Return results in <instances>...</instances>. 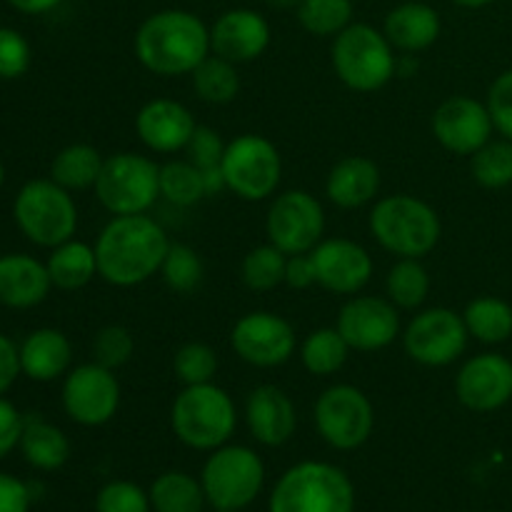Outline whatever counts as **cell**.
<instances>
[{
    "instance_id": "cell-40",
    "label": "cell",
    "mask_w": 512,
    "mask_h": 512,
    "mask_svg": "<svg viewBox=\"0 0 512 512\" xmlns=\"http://www.w3.org/2000/svg\"><path fill=\"white\" fill-rule=\"evenodd\" d=\"M218 368V353L208 343H200V340H190V343L180 345L173 355V373L183 385L213 383Z\"/></svg>"
},
{
    "instance_id": "cell-30",
    "label": "cell",
    "mask_w": 512,
    "mask_h": 512,
    "mask_svg": "<svg viewBox=\"0 0 512 512\" xmlns=\"http://www.w3.org/2000/svg\"><path fill=\"white\" fill-rule=\"evenodd\" d=\"M470 338L485 345H500L512 338V305L498 295H480L463 310Z\"/></svg>"
},
{
    "instance_id": "cell-48",
    "label": "cell",
    "mask_w": 512,
    "mask_h": 512,
    "mask_svg": "<svg viewBox=\"0 0 512 512\" xmlns=\"http://www.w3.org/2000/svg\"><path fill=\"white\" fill-rule=\"evenodd\" d=\"M20 375V353L18 345L0 333V395L8 393Z\"/></svg>"
},
{
    "instance_id": "cell-3",
    "label": "cell",
    "mask_w": 512,
    "mask_h": 512,
    "mask_svg": "<svg viewBox=\"0 0 512 512\" xmlns=\"http://www.w3.org/2000/svg\"><path fill=\"white\" fill-rule=\"evenodd\" d=\"M170 428L190 450L213 453L233 438L238 428V408L220 385H185L170 405Z\"/></svg>"
},
{
    "instance_id": "cell-35",
    "label": "cell",
    "mask_w": 512,
    "mask_h": 512,
    "mask_svg": "<svg viewBox=\"0 0 512 512\" xmlns=\"http://www.w3.org/2000/svg\"><path fill=\"white\" fill-rule=\"evenodd\" d=\"M160 198L178 208H190L208 198L203 170L190 160H168L160 165Z\"/></svg>"
},
{
    "instance_id": "cell-12",
    "label": "cell",
    "mask_w": 512,
    "mask_h": 512,
    "mask_svg": "<svg viewBox=\"0 0 512 512\" xmlns=\"http://www.w3.org/2000/svg\"><path fill=\"white\" fill-rule=\"evenodd\" d=\"M268 243L285 255L310 253L325 235V210L308 190H285L273 195L265 215Z\"/></svg>"
},
{
    "instance_id": "cell-52",
    "label": "cell",
    "mask_w": 512,
    "mask_h": 512,
    "mask_svg": "<svg viewBox=\"0 0 512 512\" xmlns=\"http://www.w3.org/2000/svg\"><path fill=\"white\" fill-rule=\"evenodd\" d=\"M270 8H278V10H290V8H298L300 0H265Z\"/></svg>"
},
{
    "instance_id": "cell-31",
    "label": "cell",
    "mask_w": 512,
    "mask_h": 512,
    "mask_svg": "<svg viewBox=\"0 0 512 512\" xmlns=\"http://www.w3.org/2000/svg\"><path fill=\"white\" fill-rule=\"evenodd\" d=\"M148 495L155 512H203L208 503L203 483L183 470H168L158 475Z\"/></svg>"
},
{
    "instance_id": "cell-51",
    "label": "cell",
    "mask_w": 512,
    "mask_h": 512,
    "mask_svg": "<svg viewBox=\"0 0 512 512\" xmlns=\"http://www.w3.org/2000/svg\"><path fill=\"white\" fill-rule=\"evenodd\" d=\"M455 5H460V8H468V10H478V8H485V5L495 3V0H453Z\"/></svg>"
},
{
    "instance_id": "cell-16",
    "label": "cell",
    "mask_w": 512,
    "mask_h": 512,
    "mask_svg": "<svg viewBox=\"0 0 512 512\" xmlns=\"http://www.w3.org/2000/svg\"><path fill=\"white\" fill-rule=\"evenodd\" d=\"M430 130L448 153L470 158L493 140L495 125L488 105L470 95H453L435 108Z\"/></svg>"
},
{
    "instance_id": "cell-26",
    "label": "cell",
    "mask_w": 512,
    "mask_h": 512,
    "mask_svg": "<svg viewBox=\"0 0 512 512\" xmlns=\"http://www.w3.org/2000/svg\"><path fill=\"white\" fill-rule=\"evenodd\" d=\"M440 30H443V20H440L438 10L428 3H418V0H410V3L390 10L383 25L385 38L395 50H403V53L428 50L430 45L438 43Z\"/></svg>"
},
{
    "instance_id": "cell-39",
    "label": "cell",
    "mask_w": 512,
    "mask_h": 512,
    "mask_svg": "<svg viewBox=\"0 0 512 512\" xmlns=\"http://www.w3.org/2000/svg\"><path fill=\"white\" fill-rule=\"evenodd\" d=\"M165 285H168L173 293L188 295L193 290H198V285L203 283L205 265L203 258L198 255V250L190 248L185 243H170L168 255L163 260V268H160Z\"/></svg>"
},
{
    "instance_id": "cell-42",
    "label": "cell",
    "mask_w": 512,
    "mask_h": 512,
    "mask_svg": "<svg viewBox=\"0 0 512 512\" xmlns=\"http://www.w3.org/2000/svg\"><path fill=\"white\" fill-rule=\"evenodd\" d=\"M150 495L133 480H110L95 498V512H150Z\"/></svg>"
},
{
    "instance_id": "cell-53",
    "label": "cell",
    "mask_w": 512,
    "mask_h": 512,
    "mask_svg": "<svg viewBox=\"0 0 512 512\" xmlns=\"http://www.w3.org/2000/svg\"><path fill=\"white\" fill-rule=\"evenodd\" d=\"M3 183H5V165L3 160H0V188H3Z\"/></svg>"
},
{
    "instance_id": "cell-22",
    "label": "cell",
    "mask_w": 512,
    "mask_h": 512,
    "mask_svg": "<svg viewBox=\"0 0 512 512\" xmlns=\"http://www.w3.org/2000/svg\"><path fill=\"white\" fill-rule=\"evenodd\" d=\"M245 423L250 435L265 448H280L298 428V410L290 395L278 385H258L245 400Z\"/></svg>"
},
{
    "instance_id": "cell-49",
    "label": "cell",
    "mask_w": 512,
    "mask_h": 512,
    "mask_svg": "<svg viewBox=\"0 0 512 512\" xmlns=\"http://www.w3.org/2000/svg\"><path fill=\"white\" fill-rule=\"evenodd\" d=\"M285 285L293 290H308L315 285V268L310 253L303 255H288V265H285Z\"/></svg>"
},
{
    "instance_id": "cell-34",
    "label": "cell",
    "mask_w": 512,
    "mask_h": 512,
    "mask_svg": "<svg viewBox=\"0 0 512 512\" xmlns=\"http://www.w3.org/2000/svg\"><path fill=\"white\" fill-rule=\"evenodd\" d=\"M388 300L400 310H418L430 295L428 268L420 258H398L385 278Z\"/></svg>"
},
{
    "instance_id": "cell-38",
    "label": "cell",
    "mask_w": 512,
    "mask_h": 512,
    "mask_svg": "<svg viewBox=\"0 0 512 512\" xmlns=\"http://www.w3.org/2000/svg\"><path fill=\"white\" fill-rule=\"evenodd\" d=\"M470 175L488 190L512 185V140H490L475 155H470Z\"/></svg>"
},
{
    "instance_id": "cell-2",
    "label": "cell",
    "mask_w": 512,
    "mask_h": 512,
    "mask_svg": "<svg viewBox=\"0 0 512 512\" xmlns=\"http://www.w3.org/2000/svg\"><path fill=\"white\" fill-rule=\"evenodd\" d=\"M133 48L153 75H190L210 55V28L190 10H158L140 23Z\"/></svg>"
},
{
    "instance_id": "cell-45",
    "label": "cell",
    "mask_w": 512,
    "mask_h": 512,
    "mask_svg": "<svg viewBox=\"0 0 512 512\" xmlns=\"http://www.w3.org/2000/svg\"><path fill=\"white\" fill-rule=\"evenodd\" d=\"M485 105H488L495 130L503 138L512 140V68L493 80Z\"/></svg>"
},
{
    "instance_id": "cell-54",
    "label": "cell",
    "mask_w": 512,
    "mask_h": 512,
    "mask_svg": "<svg viewBox=\"0 0 512 512\" xmlns=\"http://www.w3.org/2000/svg\"><path fill=\"white\" fill-rule=\"evenodd\" d=\"M215 512H238V510H215Z\"/></svg>"
},
{
    "instance_id": "cell-24",
    "label": "cell",
    "mask_w": 512,
    "mask_h": 512,
    "mask_svg": "<svg viewBox=\"0 0 512 512\" xmlns=\"http://www.w3.org/2000/svg\"><path fill=\"white\" fill-rule=\"evenodd\" d=\"M380 183H383V175L375 160L365 155H348L330 168L325 195L338 208L358 210L378 198Z\"/></svg>"
},
{
    "instance_id": "cell-32",
    "label": "cell",
    "mask_w": 512,
    "mask_h": 512,
    "mask_svg": "<svg viewBox=\"0 0 512 512\" xmlns=\"http://www.w3.org/2000/svg\"><path fill=\"white\" fill-rule=\"evenodd\" d=\"M350 358V345L338 328H318L300 345V363L310 375L328 378L340 373Z\"/></svg>"
},
{
    "instance_id": "cell-9",
    "label": "cell",
    "mask_w": 512,
    "mask_h": 512,
    "mask_svg": "<svg viewBox=\"0 0 512 512\" xmlns=\"http://www.w3.org/2000/svg\"><path fill=\"white\" fill-rule=\"evenodd\" d=\"M93 190L108 213H148L160 198V165L133 150L108 155Z\"/></svg>"
},
{
    "instance_id": "cell-14",
    "label": "cell",
    "mask_w": 512,
    "mask_h": 512,
    "mask_svg": "<svg viewBox=\"0 0 512 512\" xmlns=\"http://www.w3.org/2000/svg\"><path fill=\"white\" fill-rule=\"evenodd\" d=\"M63 410L73 423L83 428H100L110 423L120 410V383L115 370L100 363H83L70 368L63 380Z\"/></svg>"
},
{
    "instance_id": "cell-27",
    "label": "cell",
    "mask_w": 512,
    "mask_h": 512,
    "mask_svg": "<svg viewBox=\"0 0 512 512\" xmlns=\"http://www.w3.org/2000/svg\"><path fill=\"white\" fill-rule=\"evenodd\" d=\"M20 453L35 470L53 473L60 470L70 458V440L58 425L43 418H25L20 435Z\"/></svg>"
},
{
    "instance_id": "cell-21",
    "label": "cell",
    "mask_w": 512,
    "mask_h": 512,
    "mask_svg": "<svg viewBox=\"0 0 512 512\" xmlns=\"http://www.w3.org/2000/svg\"><path fill=\"white\" fill-rule=\"evenodd\" d=\"M195 128L198 123H195L193 113L173 98L148 100L135 115V130H138L140 143L160 155H173L188 148Z\"/></svg>"
},
{
    "instance_id": "cell-33",
    "label": "cell",
    "mask_w": 512,
    "mask_h": 512,
    "mask_svg": "<svg viewBox=\"0 0 512 512\" xmlns=\"http://www.w3.org/2000/svg\"><path fill=\"white\" fill-rule=\"evenodd\" d=\"M193 78V90L203 103L210 105H228L238 98L240 93V73L238 65L220 55L210 53L198 68L190 73Z\"/></svg>"
},
{
    "instance_id": "cell-46",
    "label": "cell",
    "mask_w": 512,
    "mask_h": 512,
    "mask_svg": "<svg viewBox=\"0 0 512 512\" xmlns=\"http://www.w3.org/2000/svg\"><path fill=\"white\" fill-rule=\"evenodd\" d=\"M25 418L20 415V410L15 408L10 400H5L0 395V460L8 453H13L20 445V435H23Z\"/></svg>"
},
{
    "instance_id": "cell-8",
    "label": "cell",
    "mask_w": 512,
    "mask_h": 512,
    "mask_svg": "<svg viewBox=\"0 0 512 512\" xmlns=\"http://www.w3.org/2000/svg\"><path fill=\"white\" fill-rule=\"evenodd\" d=\"M205 498L215 510H245L258 500L265 485V463L248 445L213 450L200 473Z\"/></svg>"
},
{
    "instance_id": "cell-15",
    "label": "cell",
    "mask_w": 512,
    "mask_h": 512,
    "mask_svg": "<svg viewBox=\"0 0 512 512\" xmlns=\"http://www.w3.org/2000/svg\"><path fill=\"white\" fill-rule=\"evenodd\" d=\"M230 348L253 368H280L295 355L298 335L283 315L253 310L233 325Z\"/></svg>"
},
{
    "instance_id": "cell-28",
    "label": "cell",
    "mask_w": 512,
    "mask_h": 512,
    "mask_svg": "<svg viewBox=\"0 0 512 512\" xmlns=\"http://www.w3.org/2000/svg\"><path fill=\"white\" fill-rule=\"evenodd\" d=\"M48 273L53 280V288L58 290H80L98 275V255L93 245L83 240H65V243L50 248Z\"/></svg>"
},
{
    "instance_id": "cell-19",
    "label": "cell",
    "mask_w": 512,
    "mask_h": 512,
    "mask_svg": "<svg viewBox=\"0 0 512 512\" xmlns=\"http://www.w3.org/2000/svg\"><path fill=\"white\" fill-rule=\"evenodd\" d=\"M455 395L473 413H495L512 400V360L480 353L465 360L455 375Z\"/></svg>"
},
{
    "instance_id": "cell-10",
    "label": "cell",
    "mask_w": 512,
    "mask_h": 512,
    "mask_svg": "<svg viewBox=\"0 0 512 512\" xmlns=\"http://www.w3.org/2000/svg\"><path fill=\"white\" fill-rule=\"evenodd\" d=\"M220 170L225 190L248 203H260L278 193L283 180V158L273 140L258 133H243L225 145Z\"/></svg>"
},
{
    "instance_id": "cell-25",
    "label": "cell",
    "mask_w": 512,
    "mask_h": 512,
    "mask_svg": "<svg viewBox=\"0 0 512 512\" xmlns=\"http://www.w3.org/2000/svg\"><path fill=\"white\" fill-rule=\"evenodd\" d=\"M20 373L35 383L65 378L73 363V345L58 328H38L20 343Z\"/></svg>"
},
{
    "instance_id": "cell-20",
    "label": "cell",
    "mask_w": 512,
    "mask_h": 512,
    "mask_svg": "<svg viewBox=\"0 0 512 512\" xmlns=\"http://www.w3.org/2000/svg\"><path fill=\"white\" fill-rule=\"evenodd\" d=\"M270 23L253 8H233L210 25V53L235 65L253 63L268 50Z\"/></svg>"
},
{
    "instance_id": "cell-36",
    "label": "cell",
    "mask_w": 512,
    "mask_h": 512,
    "mask_svg": "<svg viewBox=\"0 0 512 512\" xmlns=\"http://www.w3.org/2000/svg\"><path fill=\"white\" fill-rule=\"evenodd\" d=\"M285 265H288V255L283 250L275 248L273 243L258 245L248 250L240 263V278L245 288L253 293H270L285 283Z\"/></svg>"
},
{
    "instance_id": "cell-5",
    "label": "cell",
    "mask_w": 512,
    "mask_h": 512,
    "mask_svg": "<svg viewBox=\"0 0 512 512\" xmlns=\"http://www.w3.org/2000/svg\"><path fill=\"white\" fill-rule=\"evenodd\" d=\"M330 63L345 88L378 93L398 73V58L383 30L370 23H350L330 45Z\"/></svg>"
},
{
    "instance_id": "cell-47",
    "label": "cell",
    "mask_w": 512,
    "mask_h": 512,
    "mask_svg": "<svg viewBox=\"0 0 512 512\" xmlns=\"http://www.w3.org/2000/svg\"><path fill=\"white\" fill-rule=\"evenodd\" d=\"M30 503H33V493L28 483L15 475L0 473V512H28Z\"/></svg>"
},
{
    "instance_id": "cell-29",
    "label": "cell",
    "mask_w": 512,
    "mask_h": 512,
    "mask_svg": "<svg viewBox=\"0 0 512 512\" xmlns=\"http://www.w3.org/2000/svg\"><path fill=\"white\" fill-rule=\"evenodd\" d=\"M105 158L100 150L90 143L65 145L50 163V180L63 185L65 190H88L95 188L98 175L103 170Z\"/></svg>"
},
{
    "instance_id": "cell-41",
    "label": "cell",
    "mask_w": 512,
    "mask_h": 512,
    "mask_svg": "<svg viewBox=\"0 0 512 512\" xmlns=\"http://www.w3.org/2000/svg\"><path fill=\"white\" fill-rule=\"evenodd\" d=\"M135 353V338L125 325H105L95 333L93 360L103 368L120 370Z\"/></svg>"
},
{
    "instance_id": "cell-23",
    "label": "cell",
    "mask_w": 512,
    "mask_h": 512,
    "mask_svg": "<svg viewBox=\"0 0 512 512\" xmlns=\"http://www.w3.org/2000/svg\"><path fill=\"white\" fill-rule=\"evenodd\" d=\"M53 290L48 265L25 253L0 255V305L28 310L43 303Z\"/></svg>"
},
{
    "instance_id": "cell-44",
    "label": "cell",
    "mask_w": 512,
    "mask_h": 512,
    "mask_svg": "<svg viewBox=\"0 0 512 512\" xmlns=\"http://www.w3.org/2000/svg\"><path fill=\"white\" fill-rule=\"evenodd\" d=\"M225 145L228 143H223L218 130L208 128V125H198L193 138H190L188 148H185V153H188L190 163H195L205 173V170L220 168L225 155Z\"/></svg>"
},
{
    "instance_id": "cell-11",
    "label": "cell",
    "mask_w": 512,
    "mask_h": 512,
    "mask_svg": "<svg viewBox=\"0 0 512 512\" xmlns=\"http://www.w3.org/2000/svg\"><path fill=\"white\" fill-rule=\"evenodd\" d=\"M315 428L335 450H358L375 428V410L368 395L350 383L330 385L315 400Z\"/></svg>"
},
{
    "instance_id": "cell-1",
    "label": "cell",
    "mask_w": 512,
    "mask_h": 512,
    "mask_svg": "<svg viewBox=\"0 0 512 512\" xmlns=\"http://www.w3.org/2000/svg\"><path fill=\"white\" fill-rule=\"evenodd\" d=\"M98 275L115 288H135L160 273L168 233L150 215H113L95 240Z\"/></svg>"
},
{
    "instance_id": "cell-4",
    "label": "cell",
    "mask_w": 512,
    "mask_h": 512,
    "mask_svg": "<svg viewBox=\"0 0 512 512\" xmlns=\"http://www.w3.org/2000/svg\"><path fill=\"white\" fill-rule=\"evenodd\" d=\"M368 228L375 243L398 258H425L443 235L433 205L408 193L380 198L370 210Z\"/></svg>"
},
{
    "instance_id": "cell-43",
    "label": "cell",
    "mask_w": 512,
    "mask_h": 512,
    "mask_svg": "<svg viewBox=\"0 0 512 512\" xmlns=\"http://www.w3.org/2000/svg\"><path fill=\"white\" fill-rule=\"evenodd\" d=\"M30 43L15 28H0V80H18L28 73Z\"/></svg>"
},
{
    "instance_id": "cell-18",
    "label": "cell",
    "mask_w": 512,
    "mask_h": 512,
    "mask_svg": "<svg viewBox=\"0 0 512 512\" xmlns=\"http://www.w3.org/2000/svg\"><path fill=\"white\" fill-rule=\"evenodd\" d=\"M315 285L335 295H358L373 278V258L350 238L320 240L310 250Z\"/></svg>"
},
{
    "instance_id": "cell-7",
    "label": "cell",
    "mask_w": 512,
    "mask_h": 512,
    "mask_svg": "<svg viewBox=\"0 0 512 512\" xmlns=\"http://www.w3.org/2000/svg\"><path fill=\"white\" fill-rule=\"evenodd\" d=\"M13 218L20 233L40 248H55L78 230V205L70 190L50 178L28 180L18 190Z\"/></svg>"
},
{
    "instance_id": "cell-50",
    "label": "cell",
    "mask_w": 512,
    "mask_h": 512,
    "mask_svg": "<svg viewBox=\"0 0 512 512\" xmlns=\"http://www.w3.org/2000/svg\"><path fill=\"white\" fill-rule=\"evenodd\" d=\"M8 3L25 15H43L58 8L63 0H8Z\"/></svg>"
},
{
    "instance_id": "cell-37",
    "label": "cell",
    "mask_w": 512,
    "mask_h": 512,
    "mask_svg": "<svg viewBox=\"0 0 512 512\" xmlns=\"http://www.w3.org/2000/svg\"><path fill=\"white\" fill-rule=\"evenodd\" d=\"M298 23L305 33L335 38L353 23V0H300Z\"/></svg>"
},
{
    "instance_id": "cell-13",
    "label": "cell",
    "mask_w": 512,
    "mask_h": 512,
    "mask_svg": "<svg viewBox=\"0 0 512 512\" xmlns=\"http://www.w3.org/2000/svg\"><path fill=\"white\" fill-rule=\"evenodd\" d=\"M468 328L463 315L450 308L420 310L403 333V348L413 363L425 368L453 365L468 348Z\"/></svg>"
},
{
    "instance_id": "cell-17",
    "label": "cell",
    "mask_w": 512,
    "mask_h": 512,
    "mask_svg": "<svg viewBox=\"0 0 512 512\" xmlns=\"http://www.w3.org/2000/svg\"><path fill=\"white\" fill-rule=\"evenodd\" d=\"M340 335L350 350L358 353H378L393 345L400 335V308L388 298L378 295H353L340 308L338 325Z\"/></svg>"
},
{
    "instance_id": "cell-6",
    "label": "cell",
    "mask_w": 512,
    "mask_h": 512,
    "mask_svg": "<svg viewBox=\"0 0 512 512\" xmlns=\"http://www.w3.org/2000/svg\"><path fill=\"white\" fill-rule=\"evenodd\" d=\"M270 512H355L353 480L338 465L303 460L280 475Z\"/></svg>"
}]
</instances>
